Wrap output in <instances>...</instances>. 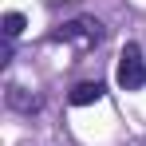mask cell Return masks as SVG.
I'll list each match as a JSON object with an SVG mask.
<instances>
[{"mask_svg":"<svg viewBox=\"0 0 146 146\" xmlns=\"http://www.w3.org/2000/svg\"><path fill=\"white\" fill-rule=\"evenodd\" d=\"M24 28H28V16H24V12H4V20H0V32H4V40H16Z\"/></svg>","mask_w":146,"mask_h":146,"instance_id":"5b68a950","label":"cell"},{"mask_svg":"<svg viewBox=\"0 0 146 146\" xmlns=\"http://www.w3.org/2000/svg\"><path fill=\"white\" fill-rule=\"evenodd\" d=\"M107 40V24L95 20V16H79V20H67L51 32V44H71L75 51H91Z\"/></svg>","mask_w":146,"mask_h":146,"instance_id":"6da1fadb","label":"cell"},{"mask_svg":"<svg viewBox=\"0 0 146 146\" xmlns=\"http://www.w3.org/2000/svg\"><path fill=\"white\" fill-rule=\"evenodd\" d=\"M4 99H8V107L20 111V115H36V111H40V95H32L20 83H8V87H4Z\"/></svg>","mask_w":146,"mask_h":146,"instance_id":"3957f363","label":"cell"},{"mask_svg":"<svg viewBox=\"0 0 146 146\" xmlns=\"http://www.w3.org/2000/svg\"><path fill=\"white\" fill-rule=\"evenodd\" d=\"M103 95H107V87H103L99 79H87V83H75L71 91H67V103H71V107H91V103H99Z\"/></svg>","mask_w":146,"mask_h":146,"instance_id":"277c9868","label":"cell"},{"mask_svg":"<svg viewBox=\"0 0 146 146\" xmlns=\"http://www.w3.org/2000/svg\"><path fill=\"white\" fill-rule=\"evenodd\" d=\"M115 83H119L122 91H142L146 87V59H142V48H138V44H126V48H122Z\"/></svg>","mask_w":146,"mask_h":146,"instance_id":"7a4b0ae2","label":"cell"}]
</instances>
